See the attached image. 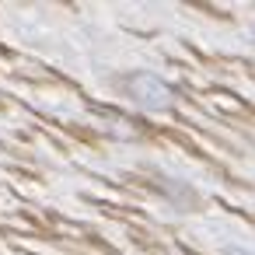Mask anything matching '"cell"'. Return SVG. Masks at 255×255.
<instances>
[{"mask_svg": "<svg viewBox=\"0 0 255 255\" xmlns=\"http://www.w3.org/2000/svg\"><path fill=\"white\" fill-rule=\"evenodd\" d=\"M129 91H133V98H136L143 109H168V105H171V88L161 84L154 74L133 77V81H129Z\"/></svg>", "mask_w": 255, "mask_h": 255, "instance_id": "obj_1", "label": "cell"}]
</instances>
